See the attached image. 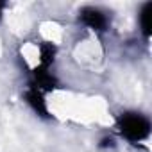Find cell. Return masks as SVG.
Instances as JSON below:
<instances>
[{
	"instance_id": "1",
	"label": "cell",
	"mask_w": 152,
	"mask_h": 152,
	"mask_svg": "<svg viewBox=\"0 0 152 152\" xmlns=\"http://www.w3.org/2000/svg\"><path fill=\"white\" fill-rule=\"evenodd\" d=\"M120 131L129 141H140L148 136L150 124L145 116L136 113H127L120 118Z\"/></svg>"
},
{
	"instance_id": "4",
	"label": "cell",
	"mask_w": 152,
	"mask_h": 152,
	"mask_svg": "<svg viewBox=\"0 0 152 152\" xmlns=\"http://www.w3.org/2000/svg\"><path fill=\"white\" fill-rule=\"evenodd\" d=\"M150 15H152V4H145L141 11V29L147 38L150 36Z\"/></svg>"
},
{
	"instance_id": "2",
	"label": "cell",
	"mask_w": 152,
	"mask_h": 152,
	"mask_svg": "<svg viewBox=\"0 0 152 152\" xmlns=\"http://www.w3.org/2000/svg\"><path fill=\"white\" fill-rule=\"evenodd\" d=\"M81 18H83V22H84L88 27L97 29V31H104V27H106V23H107V22H106V16H104L100 11L93 9V7H86V9H83Z\"/></svg>"
},
{
	"instance_id": "3",
	"label": "cell",
	"mask_w": 152,
	"mask_h": 152,
	"mask_svg": "<svg viewBox=\"0 0 152 152\" xmlns=\"http://www.w3.org/2000/svg\"><path fill=\"white\" fill-rule=\"evenodd\" d=\"M27 100H29V104L34 107V111L36 113H39V115H47V107H45V100H43V97H41V91L39 90H36V88H31V91L27 93Z\"/></svg>"
}]
</instances>
